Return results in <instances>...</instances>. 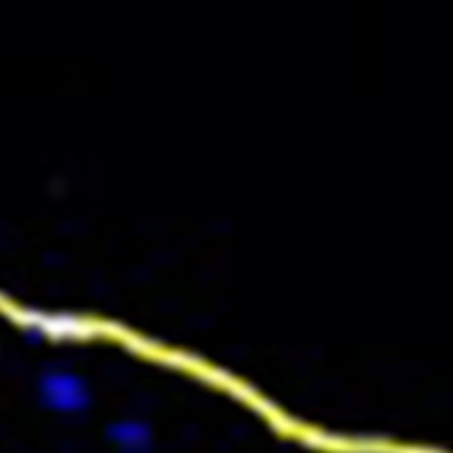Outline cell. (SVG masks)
I'll return each instance as SVG.
<instances>
[{
    "label": "cell",
    "mask_w": 453,
    "mask_h": 453,
    "mask_svg": "<svg viewBox=\"0 0 453 453\" xmlns=\"http://www.w3.org/2000/svg\"><path fill=\"white\" fill-rule=\"evenodd\" d=\"M113 440L116 444L129 451H136V449H143L150 440V433L143 424L129 422V424H119L113 428Z\"/></svg>",
    "instance_id": "cell-2"
},
{
    "label": "cell",
    "mask_w": 453,
    "mask_h": 453,
    "mask_svg": "<svg viewBox=\"0 0 453 453\" xmlns=\"http://www.w3.org/2000/svg\"><path fill=\"white\" fill-rule=\"evenodd\" d=\"M43 392H46V402L50 406L59 408V411H78L80 406H84L82 390L78 386H71L68 381H64V376L48 379Z\"/></svg>",
    "instance_id": "cell-1"
}]
</instances>
